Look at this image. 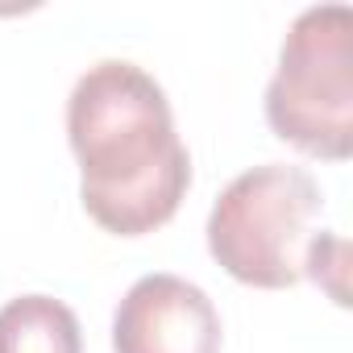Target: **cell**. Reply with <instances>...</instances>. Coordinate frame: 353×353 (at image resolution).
Listing matches in <instances>:
<instances>
[{"instance_id":"1","label":"cell","mask_w":353,"mask_h":353,"mask_svg":"<svg viewBox=\"0 0 353 353\" xmlns=\"http://www.w3.org/2000/svg\"><path fill=\"white\" fill-rule=\"evenodd\" d=\"M67 141L79 162L83 212L117 237H141L179 212L192 154L174 133L162 83L129 63L88 67L67 96Z\"/></svg>"},{"instance_id":"2","label":"cell","mask_w":353,"mask_h":353,"mask_svg":"<svg viewBox=\"0 0 353 353\" xmlns=\"http://www.w3.org/2000/svg\"><path fill=\"white\" fill-rule=\"evenodd\" d=\"M320 212L324 192L303 166H250L208 212V254L245 287L287 291L303 279V258Z\"/></svg>"},{"instance_id":"3","label":"cell","mask_w":353,"mask_h":353,"mask_svg":"<svg viewBox=\"0 0 353 353\" xmlns=\"http://www.w3.org/2000/svg\"><path fill=\"white\" fill-rule=\"evenodd\" d=\"M266 121L274 137L328 162L353 154V9L312 5L283 38L266 83Z\"/></svg>"},{"instance_id":"4","label":"cell","mask_w":353,"mask_h":353,"mask_svg":"<svg viewBox=\"0 0 353 353\" xmlns=\"http://www.w3.org/2000/svg\"><path fill=\"white\" fill-rule=\"evenodd\" d=\"M117 353H221V312L179 274H141L112 316Z\"/></svg>"},{"instance_id":"5","label":"cell","mask_w":353,"mask_h":353,"mask_svg":"<svg viewBox=\"0 0 353 353\" xmlns=\"http://www.w3.org/2000/svg\"><path fill=\"white\" fill-rule=\"evenodd\" d=\"M0 353H83L79 316L54 295H17L0 307Z\"/></svg>"},{"instance_id":"6","label":"cell","mask_w":353,"mask_h":353,"mask_svg":"<svg viewBox=\"0 0 353 353\" xmlns=\"http://www.w3.org/2000/svg\"><path fill=\"white\" fill-rule=\"evenodd\" d=\"M345 270H349V245L345 237H336L332 229L316 233L312 245H307V258H303V274L336 303L345 307L349 303V287H345Z\"/></svg>"}]
</instances>
